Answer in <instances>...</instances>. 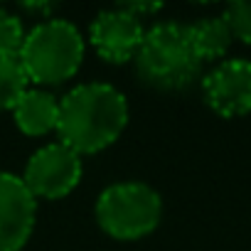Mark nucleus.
Masks as SVG:
<instances>
[{
	"label": "nucleus",
	"mask_w": 251,
	"mask_h": 251,
	"mask_svg": "<svg viewBox=\"0 0 251 251\" xmlns=\"http://www.w3.org/2000/svg\"><path fill=\"white\" fill-rule=\"evenodd\" d=\"M133 64L148 86L163 91L187 89L202 76V62L190 47L187 25L175 20L155 23L146 30Z\"/></svg>",
	"instance_id": "7ed1b4c3"
},
{
	"label": "nucleus",
	"mask_w": 251,
	"mask_h": 251,
	"mask_svg": "<svg viewBox=\"0 0 251 251\" xmlns=\"http://www.w3.org/2000/svg\"><path fill=\"white\" fill-rule=\"evenodd\" d=\"M128 126V101L103 81H86L59 99L57 138L79 155H94L113 146Z\"/></svg>",
	"instance_id": "f257e3e1"
},
{
	"label": "nucleus",
	"mask_w": 251,
	"mask_h": 251,
	"mask_svg": "<svg viewBox=\"0 0 251 251\" xmlns=\"http://www.w3.org/2000/svg\"><path fill=\"white\" fill-rule=\"evenodd\" d=\"M146 37L143 20L126 13L123 8H111L99 13L89 25V45L108 64L133 62Z\"/></svg>",
	"instance_id": "0eeeda50"
},
{
	"label": "nucleus",
	"mask_w": 251,
	"mask_h": 251,
	"mask_svg": "<svg viewBox=\"0 0 251 251\" xmlns=\"http://www.w3.org/2000/svg\"><path fill=\"white\" fill-rule=\"evenodd\" d=\"M37 222V200L15 173H0V251H20Z\"/></svg>",
	"instance_id": "6e6552de"
},
{
	"label": "nucleus",
	"mask_w": 251,
	"mask_h": 251,
	"mask_svg": "<svg viewBox=\"0 0 251 251\" xmlns=\"http://www.w3.org/2000/svg\"><path fill=\"white\" fill-rule=\"evenodd\" d=\"M84 163L76 151L64 143H47L32 153L25 165L23 182L35 200H62L81 182Z\"/></svg>",
	"instance_id": "39448f33"
},
{
	"label": "nucleus",
	"mask_w": 251,
	"mask_h": 251,
	"mask_svg": "<svg viewBox=\"0 0 251 251\" xmlns=\"http://www.w3.org/2000/svg\"><path fill=\"white\" fill-rule=\"evenodd\" d=\"M204 103L222 118L251 113V59L229 57L202 76Z\"/></svg>",
	"instance_id": "423d86ee"
},
{
	"label": "nucleus",
	"mask_w": 251,
	"mask_h": 251,
	"mask_svg": "<svg viewBox=\"0 0 251 251\" xmlns=\"http://www.w3.org/2000/svg\"><path fill=\"white\" fill-rule=\"evenodd\" d=\"M23 10H25V13H35V15H40V23L54 18V15H52V13H54V5H52V3H25Z\"/></svg>",
	"instance_id": "2eb2a0df"
},
{
	"label": "nucleus",
	"mask_w": 251,
	"mask_h": 251,
	"mask_svg": "<svg viewBox=\"0 0 251 251\" xmlns=\"http://www.w3.org/2000/svg\"><path fill=\"white\" fill-rule=\"evenodd\" d=\"M13 121L20 128V133L30 138H40L47 133H57L59 121V99L40 86H30L18 106L13 108Z\"/></svg>",
	"instance_id": "1a4fd4ad"
},
{
	"label": "nucleus",
	"mask_w": 251,
	"mask_h": 251,
	"mask_svg": "<svg viewBox=\"0 0 251 251\" xmlns=\"http://www.w3.org/2000/svg\"><path fill=\"white\" fill-rule=\"evenodd\" d=\"M25 35L27 30L23 20L0 8V57H20Z\"/></svg>",
	"instance_id": "f8f14e48"
},
{
	"label": "nucleus",
	"mask_w": 251,
	"mask_h": 251,
	"mask_svg": "<svg viewBox=\"0 0 251 251\" xmlns=\"http://www.w3.org/2000/svg\"><path fill=\"white\" fill-rule=\"evenodd\" d=\"M84 52L86 40L81 30L64 18H50L27 30L18 59L30 84L45 89L69 81L79 72Z\"/></svg>",
	"instance_id": "f03ea898"
},
{
	"label": "nucleus",
	"mask_w": 251,
	"mask_h": 251,
	"mask_svg": "<svg viewBox=\"0 0 251 251\" xmlns=\"http://www.w3.org/2000/svg\"><path fill=\"white\" fill-rule=\"evenodd\" d=\"M187 37L195 57L207 64V62H222L234 42L229 25L224 23L222 15H207L187 25Z\"/></svg>",
	"instance_id": "9d476101"
},
{
	"label": "nucleus",
	"mask_w": 251,
	"mask_h": 251,
	"mask_svg": "<svg viewBox=\"0 0 251 251\" xmlns=\"http://www.w3.org/2000/svg\"><path fill=\"white\" fill-rule=\"evenodd\" d=\"M118 8H123L126 13H131V15H136L138 20H143L146 15L158 13V10H160V3H123V5H118Z\"/></svg>",
	"instance_id": "4468645a"
},
{
	"label": "nucleus",
	"mask_w": 251,
	"mask_h": 251,
	"mask_svg": "<svg viewBox=\"0 0 251 251\" xmlns=\"http://www.w3.org/2000/svg\"><path fill=\"white\" fill-rule=\"evenodd\" d=\"M27 89H30V79L20 59L0 57V111H13Z\"/></svg>",
	"instance_id": "9b49d317"
},
{
	"label": "nucleus",
	"mask_w": 251,
	"mask_h": 251,
	"mask_svg": "<svg viewBox=\"0 0 251 251\" xmlns=\"http://www.w3.org/2000/svg\"><path fill=\"white\" fill-rule=\"evenodd\" d=\"M163 219V197L146 182L108 185L96 200V222L116 241H138L158 229Z\"/></svg>",
	"instance_id": "20e7f679"
},
{
	"label": "nucleus",
	"mask_w": 251,
	"mask_h": 251,
	"mask_svg": "<svg viewBox=\"0 0 251 251\" xmlns=\"http://www.w3.org/2000/svg\"><path fill=\"white\" fill-rule=\"evenodd\" d=\"M224 23L229 25L231 30V37L244 42V45H251V3L246 0H239V3H229L222 13Z\"/></svg>",
	"instance_id": "ddd939ff"
}]
</instances>
